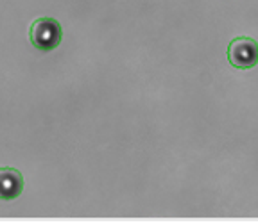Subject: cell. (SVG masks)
Returning a JSON list of instances; mask_svg holds the SVG:
<instances>
[{
	"label": "cell",
	"mask_w": 258,
	"mask_h": 223,
	"mask_svg": "<svg viewBox=\"0 0 258 223\" xmlns=\"http://www.w3.org/2000/svg\"><path fill=\"white\" fill-rule=\"evenodd\" d=\"M31 43L43 52H50L63 40V29L56 18H38L31 25Z\"/></svg>",
	"instance_id": "6da1fadb"
},
{
	"label": "cell",
	"mask_w": 258,
	"mask_h": 223,
	"mask_svg": "<svg viewBox=\"0 0 258 223\" xmlns=\"http://www.w3.org/2000/svg\"><path fill=\"white\" fill-rule=\"evenodd\" d=\"M228 61L237 70H251L258 64V43L249 36H237L228 47Z\"/></svg>",
	"instance_id": "7a4b0ae2"
},
{
	"label": "cell",
	"mask_w": 258,
	"mask_h": 223,
	"mask_svg": "<svg viewBox=\"0 0 258 223\" xmlns=\"http://www.w3.org/2000/svg\"><path fill=\"white\" fill-rule=\"evenodd\" d=\"M24 191V177L15 168H0V200H15Z\"/></svg>",
	"instance_id": "3957f363"
}]
</instances>
